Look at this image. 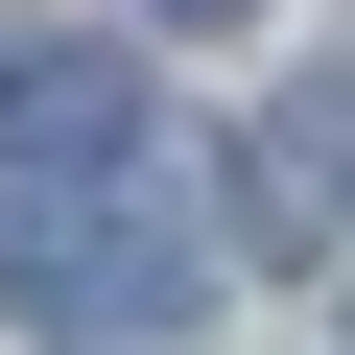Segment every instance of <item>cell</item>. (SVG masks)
Wrapping results in <instances>:
<instances>
[{
  "instance_id": "obj_3",
  "label": "cell",
  "mask_w": 355,
  "mask_h": 355,
  "mask_svg": "<svg viewBox=\"0 0 355 355\" xmlns=\"http://www.w3.org/2000/svg\"><path fill=\"white\" fill-rule=\"evenodd\" d=\"M237 214H261V261H331V71H308V95H261V142H237Z\"/></svg>"
},
{
  "instance_id": "obj_4",
  "label": "cell",
  "mask_w": 355,
  "mask_h": 355,
  "mask_svg": "<svg viewBox=\"0 0 355 355\" xmlns=\"http://www.w3.org/2000/svg\"><path fill=\"white\" fill-rule=\"evenodd\" d=\"M166 24H261V0H166Z\"/></svg>"
},
{
  "instance_id": "obj_1",
  "label": "cell",
  "mask_w": 355,
  "mask_h": 355,
  "mask_svg": "<svg viewBox=\"0 0 355 355\" xmlns=\"http://www.w3.org/2000/svg\"><path fill=\"white\" fill-rule=\"evenodd\" d=\"M0 308H24L48 355H166L214 308V237L142 190V166H71V190H24L0 214Z\"/></svg>"
},
{
  "instance_id": "obj_2",
  "label": "cell",
  "mask_w": 355,
  "mask_h": 355,
  "mask_svg": "<svg viewBox=\"0 0 355 355\" xmlns=\"http://www.w3.org/2000/svg\"><path fill=\"white\" fill-rule=\"evenodd\" d=\"M0 166L71 190V166H142V71L71 48V24H0Z\"/></svg>"
}]
</instances>
